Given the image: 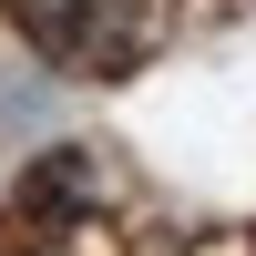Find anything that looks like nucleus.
<instances>
[{
	"label": "nucleus",
	"mask_w": 256,
	"mask_h": 256,
	"mask_svg": "<svg viewBox=\"0 0 256 256\" xmlns=\"http://www.w3.org/2000/svg\"><path fill=\"white\" fill-rule=\"evenodd\" d=\"M10 31L31 41L41 62L62 72H92V62H123L134 52V0H0Z\"/></svg>",
	"instance_id": "f257e3e1"
},
{
	"label": "nucleus",
	"mask_w": 256,
	"mask_h": 256,
	"mask_svg": "<svg viewBox=\"0 0 256 256\" xmlns=\"http://www.w3.org/2000/svg\"><path fill=\"white\" fill-rule=\"evenodd\" d=\"M41 113H52V92H41V82H0V123H10V134H20V123H41Z\"/></svg>",
	"instance_id": "7ed1b4c3"
},
{
	"label": "nucleus",
	"mask_w": 256,
	"mask_h": 256,
	"mask_svg": "<svg viewBox=\"0 0 256 256\" xmlns=\"http://www.w3.org/2000/svg\"><path fill=\"white\" fill-rule=\"evenodd\" d=\"M20 205H31V216H82V205H102V144H52V154H31Z\"/></svg>",
	"instance_id": "f03ea898"
}]
</instances>
